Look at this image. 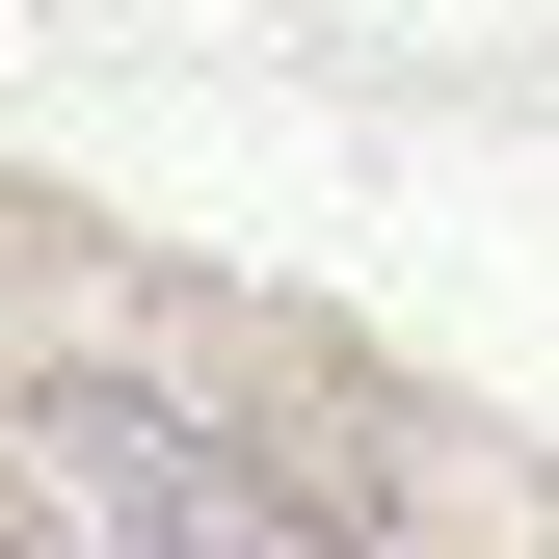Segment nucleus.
<instances>
[{
  "label": "nucleus",
  "instance_id": "nucleus-1",
  "mask_svg": "<svg viewBox=\"0 0 559 559\" xmlns=\"http://www.w3.org/2000/svg\"><path fill=\"white\" fill-rule=\"evenodd\" d=\"M0 427H27V479H53V507H81L107 559H266V479L214 453V400L107 373V346H53V373L0 400Z\"/></svg>",
  "mask_w": 559,
  "mask_h": 559
},
{
  "label": "nucleus",
  "instance_id": "nucleus-2",
  "mask_svg": "<svg viewBox=\"0 0 559 559\" xmlns=\"http://www.w3.org/2000/svg\"><path fill=\"white\" fill-rule=\"evenodd\" d=\"M0 559H53V533H27V479H0Z\"/></svg>",
  "mask_w": 559,
  "mask_h": 559
}]
</instances>
